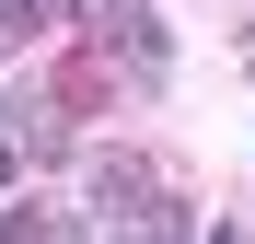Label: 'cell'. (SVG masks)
<instances>
[{"label":"cell","instance_id":"2","mask_svg":"<svg viewBox=\"0 0 255 244\" xmlns=\"http://www.w3.org/2000/svg\"><path fill=\"white\" fill-rule=\"evenodd\" d=\"M0 116H12V151H35V163H70V105H58V93H35V81H23Z\"/></svg>","mask_w":255,"mask_h":244},{"label":"cell","instance_id":"7","mask_svg":"<svg viewBox=\"0 0 255 244\" xmlns=\"http://www.w3.org/2000/svg\"><path fill=\"white\" fill-rule=\"evenodd\" d=\"M244 58H255V47H244Z\"/></svg>","mask_w":255,"mask_h":244},{"label":"cell","instance_id":"1","mask_svg":"<svg viewBox=\"0 0 255 244\" xmlns=\"http://www.w3.org/2000/svg\"><path fill=\"white\" fill-rule=\"evenodd\" d=\"M151 198H162V175L139 151H93V163H81V233H139Z\"/></svg>","mask_w":255,"mask_h":244},{"label":"cell","instance_id":"4","mask_svg":"<svg viewBox=\"0 0 255 244\" xmlns=\"http://www.w3.org/2000/svg\"><path fill=\"white\" fill-rule=\"evenodd\" d=\"M12 244H47V233H81V210H47V198H23V210H0Z\"/></svg>","mask_w":255,"mask_h":244},{"label":"cell","instance_id":"5","mask_svg":"<svg viewBox=\"0 0 255 244\" xmlns=\"http://www.w3.org/2000/svg\"><path fill=\"white\" fill-rule=\"evenodd\" d=\"M70 23H81V35H105V23H116V0H70Z\"/></svg>","mask_w":255,"mask_h":244},{"label":"cell","instance_id":"3","mask_svg":"<svg viewBox=\"0 0 255 244\" xmlns=\"http://www.w3.org/2000/svg\"><path fill=\"white\" fill-rule=\"evenodd\" d=\"M93 47H116V58H128V81H139V93H151V81H162V23L139 12V0H116V23L93 35Z\"/></svg>","mask_w":255,"mask_h":244},{"label":"cell","instance_id":"6","mask_svg":"<svg viewBox=\"0 0 255 244\" xmlns=\"http://www.w3.org/2000/svg\"><path fill=\"white\" fill-rule=\"evenodd\" d=\"M0 186H12V140H0Z\"/></svg>","mask_w":255,"mask_h":244}]
</instances>
